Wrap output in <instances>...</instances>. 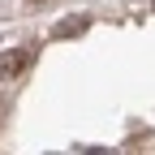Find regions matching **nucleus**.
Instances as JSON below:
<instances>
[{
  "label": "nucleus",
  "mask_w": 155,
  "mask_h": 155,
  "mask_svg": "<svg viewBox=\"0 0 155 155\" xmlns=\"http://www.w3.org/2000/svg\"><path fill=\"white\" fill-rule=\"evenodd\" d=\"M30 61H35V56H30L26 48L5 52V56H0V78H17V73H26V69H30Z\"/></svg>",
  "instance_id": "obj_1"
},
{
  "label": "nucleus",
  "mask_w": 155,
  "mask_h": 155,
  "mask_svg": "<svg viewBox=\"0 0 155 155\" xmlns=\"http://www.w3.org/2000/svg\"><path fill=\"white\" fill-rule=\"evenodd\" d=\"M82 30H86V22H82V17H65V22L56 26V35H61V39H69V35H82Z\"/></svg>",
  "instance_id": "obj_2"
},
{
  "label": "nucleus",
  "mask_w": 155,
  "mask_h": 155,
  "mask_svg": "<svg viewBox=\"0 0 155 155\" xmlns=\"http://www.w3.org/2000/svg\"><path fill=\"white\" fill-rule=\"evenodd\" d=\"M26 5H48V0H26Z\"/></svg>",
  "instance_id": "obj_3"
}]
</instances>
